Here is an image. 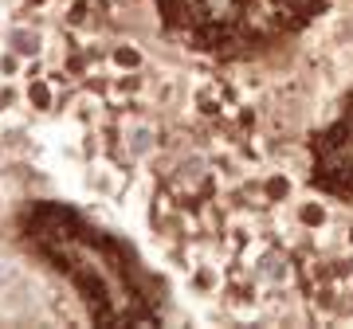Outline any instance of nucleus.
<instances>
[{
  "label": "nucleus",
  "mask_w": 353,
  "mask_h": 329,
  "mask_svg": "<svg viewBox=\"0 0 353 329\" xmlns=\"http://www.w3.org/2000/svg\"><path fill=\"white\" fill-rule=\"evenodd\" d=\"M118 63L134 67V63H138V51H134V47H122V51H118Z\"/></svg>",
  "instance_id": "nucleus-8"
},
{
  "label": "nucleus",
  "mask_w": 353,
  "mask_h": 329,
  "mask_svg": "<svg viewBox=\"0 0 353 329\" xmlns=\"http://www.w3.org/2000/svg\"><path fill=\"white\" fill-rule=\"evenodd\" d=\"M259 279H267V282L287 279V259H283V255H275V251H267L263 259H259Z\"/></svg>",
  "instance_id": "nucleus-3"
},
{
  "label": "nucleus",
  "mask_w": 353,
  "mask_h": 329,
  "mask_svg": "<svg viewBox=\"0 0 353 329\" xmlns=\"http://www.w3.org/2000/svg\"><path fill=\"white\" fill-rule=\"evenodd\" d=\"M4 39H8V47H12L16 55H24V59H39V55H43V36H39V28H12Z\"/></svg>",
  "instance_id": "nucleus-1"
},
{
  "label": "nucleus",
  "mask_w": 353,
  "mask_h": 329,
  "mask_svg": "<svg viewBox=\"0 0 353 329\" xmlns=\"http://www.w3.org/2000/svg\"><path fill=\"white\" fill-rule=\"evenodd\" d=\"M126 149L134 153V157H145V153L153 149V129L150 126H134L126 138Z\"/></svg>",
  "instance_id": "nucleus-4"
},
{
  "label": "nucleus",
  "mask_w": 353,
  "mask_h": 329,
  "mask_svg": "<svg viewBox=\"0 0 353 329\" xmlns=\"http://www.w3.org/2000/svg\"><path fill=\"white\" fill-rule=\"evenodd\" d=\"M90 189H94V192H114L110 173H94V177H90Z\"/></svg>",
  "instance_id": "nucleus-7"
},
{
  "label": "nucleus",
  "mask_w": 353,
  "mask_h": 329,
  "mask_svg": "<svg viewBox=\"0 0 353 329\" xmlns=\"http://www.w3.org/2000/svg\"><path fill=\"white\" fill-rule=\"evenodd\" d=\"M16 102H20V90H16V87H0V114H4V110H12Z\"/></svg>",
  "instance_id": "nucleus-6"
},
{
  "label": "nucleus",
  "mask_w": 353,
  "mask_h": 329,
  "mask_svg": "<svg viewBox=\"0 0 353 329\" xmlns=\"http://www.w3.org/2000/svg\"><path fill=\"white\" fill-rule=\"evenodd\" d=\"M24 63H28L24 55H16V51L8 47L4 55H0V78H4V83H12V78H20V75H24Z\"/></svg>",
  "instance_id": "nucleus-5"
},
{
  "label": "nucleus",
  "mask_w": 353,
  "mask_h": 329,
  "mask_svg": "<svg viewBox=\"0 0 353 329\" xmlns=\"http://www.w3.org/2000/svg\"><path fill=\"white\" fill-rule=\"evenodd\" d=\"M28 102H32L36 110H51L55 94H51V87H48V78H43V75H39V78H28Z\"/></svg>",
  "instance_id": "nucleus-2"
}]
</instances>
